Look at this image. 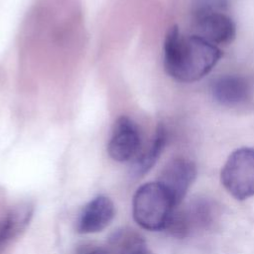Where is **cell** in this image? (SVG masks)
Here are the masks:
<instances>
[{
	"label": "cell",
	"mask_w": 254,
	"mask_h": 254,
	"mask_svg": "<svg viewBox=\"0 0 254 254\" xmlns=\"http://www.w3.org/2000/svg\"><path fill=\"white\" fill-rule=\"evenodd\" d=\"M222 57L220 49L197 35L184 36L177 26L169 29L164 42L166 72L181 82L204 77Z\"/></svg>",
	"instance_id": "cell-1"
},
{
	"label": "cell",
	"mask_w": 254,
	"mask_h": 254,
	"mask_svg": "<svg viewBox=\"0 0 254 254\" xmlns=\"http://www.w3.org/2000/svg\"><path fill=\"white\" fill-rule=\"evenodd\" d=\"M177 207L168 190L159 182L141 186L132 202L135 221L142 228L152 231L165 230Z\"/></svg>",
	"instance_id": "cell-2"
},
{
	"label": "cell",
	"mask_w": 254,
	"mask_h": 254,
	"mask_svg": "<svg viewBox=\"0 0 254 254\" xmlns=\"http://www.w3.org/2000/svg\"><path fill=\"white\" fill-rule=\"evenodd\" d=\"M221 183L236 199L254 195V148L242 147L230 154L221 171Z\"/></svg>",
	"instance_id": "cell-3"
},
{
	"label": "cell",
	"mask_w": 254,
	"mask_h": 254,
	"mask_svg": "<svg viewBox=\"0 0 254 254\" xmlns=\"http://www.w3.org/2000/svg\"><path fill=\"white\" fill-rule=\"evenodd\" d=\"M213 216L212 203L205 198H196L186 208H176L165 230L173 236L183 238L195 229L208 227L212 223Z\"/></svg>",
	"instance_id": "cell-4"
},
{
	"label": "cell",
	"mask_w": 254,
	"mask_h": 254,
	"mask_svg": "<svg viewBox=\"0 0 254 254\" xmlns=\"http://www.w3.org/2000/svg\"><path fill=\"white\" fill-rule=\"evenodd\" d=\"M196 176L194 163L185 158L171 160L162 170L158 182L168 190L178 206Z\"/></svg>",
	"instance_id": "cell-5"
},
{
	"label": "cell",
	"mask_w": 254,
	"mask_h": 254,
	"mask_svg": "<svg viewBox=\"0 0 254 254\" xmlns=\"http://www.w3.org/2000/svg\"><path fill=\"white\" fill-rule=\"evenodd\" d=\"M141 137L137 125L127 116L119 117L113 125L107 145L108 155L117 162H127L139 151Z\"/></svg>",
	"instance_id": "cell-6"
},
{
	"label": "cell",
	"mask_w": 254,
	"mask_h": 254,
	"mask_svg": "<svg viewBox=\"0 0 254 254\" xmlns=\"http://www.w3.org/2000/svg\"><path fill=\"white\" fill-rule=\"evenodd\" d=\"M193 19L195 35L216 47L231 43L236 36L235 23L226 13H210Z\"/></svg>",
	"instance_id": "cell-7"
},
{
	"label": "cell",
	"mask_w": 254,
	"mask_h": 254,
	"mask_svg": "<svg viewBox=\"0 0 254 254\" xmlns=\"http://www.w3.org/2000/svg\"><path fill=\"white\" fill-rule=\"evenodd\" d=\"M114 217V204L107 196L99 195L82 208L77 219L80 233H95L103 230Z\"/></svg>",
	"instance_id": "cell-8"
},
{
	"label": "cell",
	"mask_w": 254,
	"mask_h": 254,
	"mask_svg": "<svg viewBox=\"0 0 254 254\" xmlns=\"http://www.w3.org/2000/svg\"><path fill=\"white\" fill-rule=\"evenodd\" d=\"M210 92L213 99L219 104L235 106L245 102L249 98L251 88L243 76L226 74L213 80Z\"/></svg>",
	"instance_id": "cell-9"
},
{
	"label": "cell",
	"mask_w": 254,
	"mask_h": 254,
	"mask_svg": "<svg viewBox=\"0 0 254 254\" xmlns=\"http://www.w3.org/2000/svg\"><path fill=\"white\" fill-rule=\"evenodd\" d=\"M32 215V204L24 202L14 206L4 217L0 218V252L26 228Z\"/></svg>",
	"instance_id": "cell-10"
},
{
	"label": "cell",
	"mask_w": 254,
	"mask_h": 254,
	"mask_svg": "<svg viewBox=\"0 0 254 254\" xmlns=\"http://www.w3.org/2000/svg\"><path fill=\"white\" fill-rule=\"evenodd\" d=\"M167 142V131L163 125L158 126L149 147L136 159L132 174L135 177H142L148 173L156 164Z\"/></svg>",
	"instance_id": "cell-11"
},
{
	"label": "cell",
	"mask_w": 254,
	"mask_h": 254,
	"mask_svg": "<svg viewBox=\"0 0 254 254\" xmlns=\"http://www.w3.org/2000/svg\"><path fill=\"white\" fill-rule=\"evenodd\" d=\"M231 0H194L192 6L193 18L210 14V13H226L230 6Z\"/></svg>",
	"instance_id": "cell-12"
},
{
	"label": "cell",
	"mask_w": 254,
	"mask_h": 254,
	"mask_svg": "<svg viewBox=\"0 0 254 254\" xmlns=\"http://www.w3.org/2000/svg\"><path fill=\"white\" fill-rule=\"evenodd\" d=\"M80 254H108V252L101 247H88L85 248Z\"/></svg>",
	"instance_id": "cell-13"
},
{
	"label": "cell",
	"mask_w": 254,
	"mask_h": 254,
	"mask_svg": "<svg viewBox=\"0 0 254 254\" xmlns=\"http://www.w3.org/2000/svg\"><path fill=\"white\" fill-rule=\"evenodd\" d=\"M124 254H152L145 246V244H142V245H139L131 250H129L128 252L124 253Z\"/></svg>",
	"instance_id": "cell-14"
}]
</instances>
